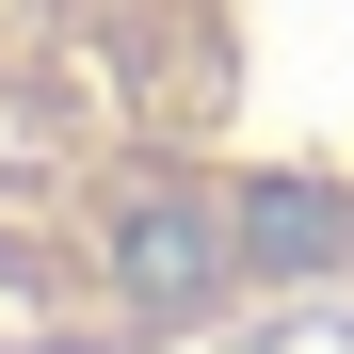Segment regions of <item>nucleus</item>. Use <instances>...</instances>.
<instances>
[{
    "label": "nucleus",
    "instance_id": "f257e3e1",
    "mask_svg": "<svg viewBox=\"0 0 354 354\" xmlns=\"http://www.w3.org/2000/svg\"><path fill=\"white\" fill-rule=\"evenodd\" d=\"M225 274H242V225H225V209H129V225H113V322H129V338L209 322Z\"/></svg>",
    "mask_w": 354,
    "mask_h": 354
}]
</instances>
